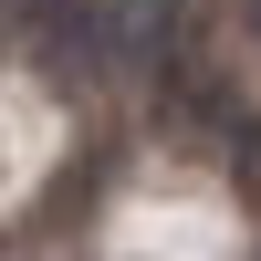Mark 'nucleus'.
Masks as SVG:
<instances>
[{
	"label": "nucleus",
	"mask_w": 261,
	"mask_h": 261,
	"mask_svg": "<svg viewBox=\"0 0 261 261\" xmlns=\"http://www.w3.org/2000/svg\"><path fill=\"white\" fill-rule=\"evenodd\" d=\"M230 167H241V188H251V199H261V115L241 125V136H230Z\"/></svg>",
	"instance_id": "obj_1"
},
{
	"label": "nucleus",
	"mask_w": 261,
	"mask_h": 261,
	"mask_svg": "<svg viewBox=\"0 0 261 261\" xmlns=\"http://www.w3.org/2000/svg\"><path fill=\"white\" fill-rule=\"evenodd\" d=\"M251 42H261V0H251Z\"/></svg>",
	"instance_id": "obj_2"
}]
</instances>
